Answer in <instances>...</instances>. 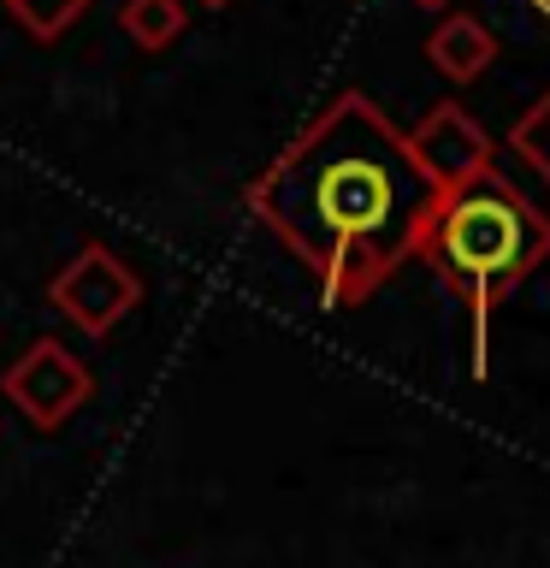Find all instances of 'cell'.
<instances>
[{
	"label": "cell",
	"instance_id": "277c9868",
	"mask_svg": "<svg viewBox=\"0 0 550 568\" xmlns=\"http://www.w3.org/2000/svg\"><path fill=\"white\" fill-rule=\"evenodd\" d=\"M0 390H7L12 408L35 426V433H60V426L89 403L95 379H89V367L60 344V337H35V344L0 373Z\"/></svg>",
	"mask_w": 550,
	"mask_h": 568
},
{
	"label": "cell",
	"instance_id": "7a4b0ae2",
	"mask_svg": "<svg viewBox=\"0 0 550 568\" xmlns=\"http://www.w3.org/2000/svg\"><path fill=\"white\" fill-rule=\"evenodd\" d=\"M420 261L444 278L473 332V373L486 379V337L491 314L509 302L521 278H532L550 261V213L532 202L503 172H479L468 184L444 190L420 237Z\"/></svg>",
	"mask_w": 550,
	"mask_h": 568
},
{
	"label": "cell",
	"instance_id": "30bf717a",
	"mask_svg": "<svg viewBox=\"0 0 550 568\" xmlns=\"http://www.w3.org/2000/svg\"><path fill=\"white\" fill-rule=\"evenodd\" d=\"M415 7H426V12H438V7H450V0H415Z\"/></svg>",
	"mask_w": 550,
	"mask_h": 568
},
{
	"label": "cell",
	"instance_id": "6da1fadb",
	"mask_svg": "<svg viewBox=\"0 0 550 568\" xmlns=\"http://www.w3.org/2000/svg\"><path fill=\"white\" fill-rule=\"evenodd\" d=\"M438 195L403 124L344 89L273 154L243 207L308 266L326 308H361L420 255Z\"/></svg>",
	"mask_w": 550,
	"mask_h": 568
},
{
	"label": "cell",
	"instance_id": "9c48e42d",
	"mask_svg": "<svg viewBox=\"0 0 550 568\" xmlns=\"http://www.w3.org/2000/svg\"><path fill=\"white\" fill-rule=\"evenodd\" d=\"M7 12L35 36V42H60V36L89 12V0H7Z\"/></svg>",
	"mask_w": 550,
	"mask_h": 568
},
{
	"label": "cell",
	"instance_id": "3957f363",
	"mask_svg": "<svg viewBox=\"0 0 550 568\" xmlns=\"http://www.w3.org/2000/svg\"><path fill=\"white\" fill-rule=\"evenodd\" d=\"M48 302L60 308L83 337H106L124 314L142 302V278L124 266L106 243H83L60 273L48 278Z\"/></svg>",
	"mask_w": 550,
	"mask_h": 568
},
{
	"label": "cell",
	"instance_id": "8fae6325",
	"mask_svg": "<svg viewBox=\"0 0 550 568\" xmlns=\"http://www.w3.org/2000/svg\"><path fill=\"white\" fill-rule=\"evenodd\" d=\"M195 7H231V0H195Z\"/></svg>",
	"mask_w": 550,
	"mask_h": 568
},
{
	"label": "cell",
	"instance_id": "8992f818",
	"mask_svg": "<svg viewBox=\"0 0 550 568\" xmlns=\"http://www.w3.org/2000/svg\"><path fill=\"white\" fill-rule=\"evenodd\" d=\"M426 60H432V71H444L450 83H473L486 78L491 60H497V36L479 24L473 12H444L432 36H426Z\"/></svg>",
	"mask_w": 550,
	"mask_h": 568
},
{
	"label": "cell",
	"instance_id": "ba28073f",
	"mask_svg": "<svg viewBox=\"0 0 550 568\" xmlns=\"http://www.w3.org/2000/svg\"><path fill=\"white\" fill-rule=\"evenodd\" d=\"M509 149L521 154L527 166H532V172H539L544 184H550V89H544V95L527 106L521 119L509 124Z\"/></svg>",
	"mask_w": 550,
	"mask_h": 568
},
{
	"label": "cell",
	"instance_id": "52a82bcc",
	"mask_svg": "<svg viewBox=\"0 0 550 568\" xmlns=\"http://www.w3.org/2000/svg\"><path fill=\"white\" fill-rule=\"evenodd\" d=\"M119 24H124V36H131L142 53H160V48H172L177 36H184L190 7L184 0H124Z\"/></svg>",
	"mask_w": 550,
	"mask_h": 568
},
{
	"label": "cell",
	"instance_id": "5b68a950",
	"mask_svg": "<svg viewBox=\"0 0 550 568\" xmlns=\"http://www.w3.org/2000/svg\"><path fill=\"white\" fill-rule=\"evenodd\" d=\"M408 149H415V160L426 166V178H432L438 190H456V184H468V178L497 166L491 131L461 101H438L432 113H420L408 124Z\"/></svg>",
	"mask_w": 550,
	"mask_h": 568
}]
</instances>
